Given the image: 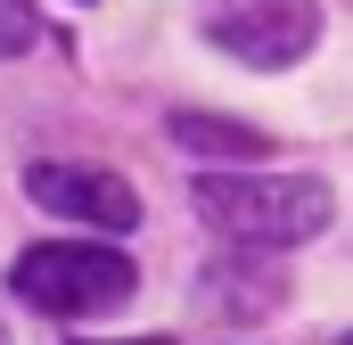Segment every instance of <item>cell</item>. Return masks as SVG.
<instances>
[{
	"mask_svg": "<svg viewBox=\"0 0 353 345\" xmlns=\"http://www.w3.org/2000/svg\"><path fill=\"white\" fill-rule=\"evenodd\" d=\"M197 214H205L230 247L271 255V247L321 239L329 214H337V197H329L321 172H205V181H197Z\"/></svg>",
	"mask_w": 353,
	"mask_h": 345,
	"instance_id": "obj_1",
	"label": "cell"
},
{
	"mask_svg": "<svg viewBox=\"0 0 353 345\" xmlns=\"http://www.w3.org/2000/svg\"><path fill=\"white\" fill-rule=\"evenodd\" d=\"M115 345H173V337H115Z\"/></svg>",
	"mask_w": 353,
	"mask_h": 345,
	"instance_id": "obj_7",
	"label": "cell"
},
{
	"mask_svg": "<svg viewBox=\"0 0 353 345\" xmlns=\"http://www.w3.org/2000/svg\"><path fill=\"white\" fill-rule=\"evenodd\" d=\"M8 288L50 313V321H99V313H123L140 271L115 255V247H90V239H50V247H25L8 263Z\"/></svg>",
	"mask_w": 353,
	"mask_h": 345,
	"instance_id": "obj_2",
	"label": "cell"
},
{
	"mask_svg": "<svg viewBox=\"0 0 353 345\" xmlns=\"http://www.w3.org/2000/svg\"><path fill=\"white\" fill-rule=\"evenodd\" d=\"M197 33L214 41V50H230L239 66H296V58H312V41H321V0H197Z\"/></svg>",
	"mask_w": 353,
	"mask_h": 345,
	"instance_id": "obj_3",
	"label": "cell"
},
{
	"mask_svg": "<svg viewBox=\"0 0 353 345\" xmlns=\"http://www.w3.org/2000/svg\"><path fill=\"white\" fill-rule=\"evenodd\" d=\"M0 345H8V329H0Z\"/></svg>",
	"mask_w": 353,
	"mask_h": 345,
	"instance_id": "obj_8",
	"label": "cell"
},
{
	"mask_svg": "<svg viewBox=\"0 0 353 345\" xmlns=\"http://www.w3.org/2000/svg\"><path fill=\"white\" fill-rule=\"evenodd\" d=\"M173 140L197 157H263V132L247 124H214V115H173Z\"/></svg>",
	"mask_w": 353,
	"mask_h": 345,
	"instance_id": "obj_5",
	"label": "cell"
},
{
	"mask_svg": "<svg viewBox=\"0 0 353 345\" xmlns=\"http://www.w3.org/2000/svg\"><path fill=\"white\" fill-rule=\"evenodd\" d=\"M17 50H33V8L0 0V58H17Z\"/></svg>",
	"mask_w": 353,
	"mask_h": 345,
	"instance_id": "obj_6",
	"label": "cell"
},
{
	"mask_svg": "<svg viewBox=\"0 0 353 345\" xmlns=\"http://www.w3.org/2000/svg\"><path fill=\"white\" fill-rule=\"evenodd\" d=\"M25 197L41 206V214H66V222H83V230H132L140 222V197H132V181L107 165H33L25 172Z\"/></svg>",
	"mask_w": 353,
	"mask_h": 345,
	"instance_id": "obj_4",
	"label": "cell"
}]
</instances>
